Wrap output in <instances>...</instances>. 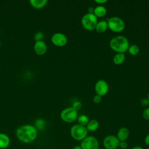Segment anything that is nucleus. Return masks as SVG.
I'll return each mask as SVG.
<instances>
[{
    "mask_svg": "<svg viewBox=\"0 0 149 149\" xmlns=\"http://www.w3.org/2000/svg\"><path fill=\"white\" fill-rule=\"evenodd\" d=\"M16 135L19 141L24 143H30L37 138V130L31 125H23L16 129Z\"/></svg>",
    "mask_w": 149,
    "mask_h": 149,
    "instance_id": "f257e3e1",
    "label": "nucleus"
},
{
    "mask_svg": "<svg viewBox=\"0 0 149 149\" xmlns=\"http://www.w3.org/2000/svg\"><path fill=\"white\" fill-rule=\"evenodd\" d=\"M109 46L112 49L117 53H125L129 48V43L126 37L123 36L118 35L111 38Z\"/></svg>",
    "mask_w": 149,
    "mask_h": 149,
    "instance_id": "f03ea898",
    "label": "nucleus"
},
{
    "mask_svg": "<svg viewBox=\"0 0 149 149\" xmlns=\"http://www.w3.org/2000/svg\"><path fill=\"white\" fill-rule=\"evenodd\" d=\"M70 134L74 140L77 141H82L87 136L88 130L85 126L76 124L71 127Z\"/></svg>",
    "mask_w": 149,
    "mask_h": 149,
    "instance_id": "7ed1b4c3",
    "label": "nucleus"
},
{
    "mask_svg": "<svg viewBox=\"0 0 149 149\" xmlns=\"http://www.w3.org/2000/svg\"><path fill=\"white\" fill-rule=\"evenodd\" d=\"M97 22V17L93 13L88 12L84 14L81 19V24L87 30L95 29Z\"/></svg>",
    "mask_w": 149,
    "mask_h": 149,
    "instance_id": "20e7f679",
    "label": "nucleus"
},
{
    "mask_svg": "<svg viewBox=\"0 0 149 149\" xmlns=\"http://www.w3.org/2000/svg\"><path fill=\"white\" fill-rule=\"evenodd\" d=\"M107 23L108 28L115 32H120L125 27V24L123 20L117 16L111 17L108 19Z\"/></svg>",
    "mask_w": 149,
    "mask_h": 149,
    "instance_id": "39448f33",
    "label": "nucleus"
},
{
    "mask_svg": "<svg viewBox=\"0 0 149 149\" xmlns=\"http://www.w3.org/2000/svg\"><path fill=\"white\" fill-rule=\"evenodd\" d=\"M77 115V111L74 109L73 107H68L61 111L60 117L65 122L72 123L76 120Z\"/></svg>",
    "mask_w": 149,
    "mask_h": 149,
    "instance_id": "423d86ee",
    "label": "nucleus"
},
{
    "mask_svg": "<svg viewBox=\"0 0 149 149\" xmlns=\"http://www.w3.org/2000/svg\"><path fill=\"white\" fill-rule=\"evenodd\" d=\"M81 149H99V142L97 138L93 136H87L81 141L80 145Z\"/></svg>",
    "mask_w": 149,
    "mask_h": 149,
    "instance_id": "0eeeda50",
    "label": "nucleus"
},
{
    "mask_svg": "<svg viewBox=\"0 0 149 149\" xmlns=\"http://www.w3.org/2000/svg\"><path fill=\"white\" fill-rule=\"evenodd\" d=\"M119 140L114 135L107 136L103 140V146L105 149H116L119 146Z\"/></svg>",
    "mask_w": 149,
    "mask_h": 149,
    "instance_id": "6e6552de",
    "label": "nucleus"
},
{
    "mask_svg": "<svg viewBox=\"0 0 149 149\" xmlns=\"http://www.w3.org/2000/svg\"><path fill=\"white\" fill-rule=\"evenodd\" d=\"M51 42L53 44L57 47H63L68 42V38L66 36L62 33H54L51 38Z\"/></svg>",
    "mask_w": 149,
    "mask_h": 149,
    "instance_id": "1a4fd4ad",
    "label": "nucleus"
},
{
    "mask_svg": "<svg viewBox=\"0 0 149 149\" xmlns=\"http://www.w3.org/2000/svg\"><path fill=\"white\" fill-rule=\"evenodd\" d=\"M108 85L107 83L102 79L98 80L95 84V91L96 94L102 96L105 95L108 91Z\"/></svg>",
    "mask_w": 149,
    "mask_h": 149,
    "instance_id": "9d476101",
    "label": "nucleus"
},
{
    "mask_svg": "<svg viewBox=\"0 0 149 149\" xmlns=\"http://www.w3.org/2000/svg\"><path fill=\"white\" fill-rule=\"evenodd\" d=\"M34 50L37 55H42L47 52V44L43 40L36 41L34 45Z\"/></svg>",
    "mask_w": 149,
    "mask_h": 149,
    "instance_id": "9b49d317",
    "label": "nucleus"
},
{
    "mask_svg": "<svg viewBox=\"0 0 149 149\" xmlns=\"http://www.w3.org/2000/svg\"><path fill=\"white\" fill-rule=\"evenodd\" d=\"M129 136V130L126 127H120L116 134V137L119 141H126Z\"/></svg>",
    "mask_w": 149,
    "mask_h": 149,
    "instance_id": "f8f14e48",
    "label": "nucleus"
},
{
    "mask_svg": "<svg viewBox=\"0 0 149 149\" xmlns=\"http://www.w3.org/2000/svg\"><path fill=\"white\" fill-rule=\"evenodd\" d=\"M9 145L10 139L9 136L3 133H0V149H6Z\"/></svg>",
    "mask_w": 149,
    "mask_h": 149,
    "instance_id": "ddd939ff",
    "label": "nucleus"
},
{
    "mask_svg": "<svg viewBox=\"0 0 149 149\" xmlns=\"http://www.w3.org/2000/svg\"><path fill=\"white\" fill-rule=\"evenodd\" d=\"M108 28V26L107 21L102 20L97 22L95 29L98 33H102L105 31Z\"/></svg>",
    "mask_w": 149,
    "mask_h": 149,
    "instance_id": "4468645a",
    "label": "nucleus"
},
{
    "mask_svg": "<svg viewBox=\"0 0 149 149\" xmlns=\"http://www.w3.org/2000/svg\"><path fill=\"white\" fill-rule=\"evenodd\" d=\"M99 122L95 119H91L89 120L86 127L88 132H94L98 129L99 127Z\"/></svg>",
    "mask_w": 149,
    "mask_h": 149,
    "instance_id": "2eb2a0df",
    "label": "nucleus"
},
{
    "mask_svg": "<svg viewBox=\"0 0 149 149\" xmlns=\"http://www.w3.org/2000/svg\"><path fill=\"white\" fill-rule=\"evenodd\" d=\"M107 13L106 8L103 5H98L95 8H94L93 13L97 17H102L105 15Z\"/></svg>",
    "mask_w": 149,
    "mask_h": 149,
    "instance_id": "dca6fc26",
    "label": "nucleus"
},
{
    "mask_svg": "<svg viewBox=\"0 0 149 149\" xmlns=\"http://www.w3.org/2000/svg\"><path fill=\"white\" fill-rule=\"evenodd\" d=\"M47 2V0H30V3L33 8L36 9H40L45 6Z\"/></svg>",
    "mask_w": 149,
    "mask_h": 149,
    "instance_id": "f3484780",
    "label": "nucleus"
},
{
    "mask_svg": "<svg viewBox=\"0 0 149 149\" xmlns=\"http://www.w3.org/2000/svg\"><path fill=\"white\" fill-rule=\"evenodd\" d=\"M125 59V55L123 53H117L113 58V62L116 65H120L123 62Z\"/></svg>",
    "mask_w": 149,
    "mask_h": 149,
    "instance_id": "a211bd4d",
    "label": "nucleus"
},
{
    "mask_svg": "<svg viewBox=\"0 0 149 149\" xmlns=\"http://www.w3.org/2000/svg\"><path fill=\"white\" fill-rule=\"evenodd\" d=\"M77 122L79 125L86 127L89 122V119L86 115H81L77 118Z\"/></svg>",
    "mask_w": 149,
    "mask_h": 149,
    "instance_id": "6ab92c4d",
    "label": "nucleus"
},
{
    "mask_svg": "<svg viewBox=\"0 0 149 149\" xmlns=\"http://www.w3.org/2000/svg\"><path fill=\"white\" fill-rule=\"evenodd\" d=\"M35 126L37 130H42L45 128V121L43 119H38L35 122Z\"/></svg>",
    "mask_w": 149,
    "mask_h": 149,
    "instance_id": "aec40b11",
    "label": "nucleus"
},
{
    "mask_svg": "<svg viewBox=\"0 0 149 149\" xmlns=\"http://www.w3.org/2000/svg\"><path fill=\"white\" fill-rule=\"evenodd\" d=\"M128 51L130 53V54H131L132 55H136L139 52V48L137 45L133 44L129 47Z\"/></svg>",
    "mask_w": 149,
    "mask_h": 149,
    "instance_id": "412c9836",
    "label": "nucleus"
},
{
    "mask_svg": "<svg viewBox=\"0 0 149 149\" xmlns=\"http://www.w3.org/2000/svg\"><path fill=\"white\" fill-rule=\"evenodd\" d=\"M44 35L42 31H37L35 33L34 36V39L36 41H42L44 38Z\"/></svg>",
    "mask_w": 149,
    "mask_h": 149,
    "instance_id": "4be33fe9",
    "label": "nucleus"
},
{
    "mask_svg": "<svg viewBox=\"0 0 149 149\" xmlns=\"http://www.w3.org/2000/svg\"><path fill=\"white\" fill-rule=\"evenodd\" d=\"M143 118L146 120H149V108H146L144 109L142 113Z\"/></svg>",
    "mask_w": 149,
    "mask_h": 149,
    "instance_id": "5701e85b",
    "label": "nucleus"
},
{
    "mask_svg": "<svg viewBox=\"0 0 149 149\" xmlns=\"http://www.w3.org/2000/svg\"><path fill=\"white\" fill-rule=\"evenodd\" d=\"M118 147L121 149H126L128 147V143L126 142V141H119Z\"/></svg>",
    "mask_w": 149,
    "mask_h": 149,
    "instance_id": "b1692460",
    "label": "nucleus"
},
{
    "mask_svg": "<svg viewBox=\"0 0 149 149\" xmlns=\"http://www.w3.org/2000/svg\"><path fill=\"white\" fill-rule=\"evenodd\" d=\"M72 107H73L74 109H76V111H77V110H79V109H80L81 108V102H80V101H75V102L73 104Z\"/></svg>",
    "mask_w": 149,
    "mask_h": 149,
    "instance_id": "393cba45",
    "label": "nucleus"
},
{
    "mask_svg": "<svg viewBox=\"0 0 149 149\" xmlns=\"http://www.w3.org/2000/svg\"><path fill=\"white\" fill-rule=\"evenodd\" d=\"M101 101V96H100V95H98V94H96L94 96L93 101L94 103L98 104L99 102H100Z\"/></svg>",
    "mask_w": 149,
    "mask_h": 149,
    "instance_id": "a878e982",
    "label": "nucleus"
},
{
    "mask_svg": "<svg viewBox=\"0 0 149 149\" xmlns=\"http://www.w3.org/2000/svg\"><path fill=\"white\" fill-rule=\"evenodd\" d=\"M141 105H143V106H147L149 104V101L148 100V99L147 98H143L141 101Z\"/></svg>",
    "mask_w": 149,
    "mask_h": 149,
    "instance_id": "bb28decb",
    "label": "nucleus"
},
{
    "mask_svg": "<svg viewBox=\"0 0 149 149\" xmlns=\"http://www.w3.org/2000/svg\"><path fill=\"white\" fill-rule=\"evenodd\" d=\"M144 143L146 146L149 147V134H148L144 138Z\"/></svg>",
    "mask_w": 149,
    "mask_h": 149,
    "instance_id": "cd10ccee",
    "label": "nucleus"
},
{
    "mask_svg": "<svg viewBox=\"0 0 149 149\" xmlns=\"http://www.w3.org/2000/svg\"><path fill=\"white\" fill-rule=\"evenodd\" d=\"M94 1L96 3H100V4H103L105 2H107L108 1L107 0H94Z\"/></svg>",
    "mask_w": 149,
    "mask_h": 149,
    "instance_id": "c85d7f7f",
    "label": "nucleus"
},
{
    "mask_svg": "<svg viewBox=\"0 0 149 149\" xmlns=\"http://www.w3.org/2000/svg\"><path fill=\"white\" fill-rule=\"evenodd\" d=\"M88 13H93L94 12V8L93 7H89L88 10Z\"/></svg>",
    "mask_w": 149,
    "mask_h": 149,
    "instance_id": "c756f323",
    "label": "nucleus"
},
{
    "mask_svg": "<svg viewBox=\"0 0 149 149\" xmlns=\"http://www.w3.org/2000/svg\"><path fill=\"white\" fill-rule=\"evenodd\" d=\"M131 149H144V148H142L141 146H134L132 147Z\"/></svg>",
    "mask_w": 149,
    "mask_h": 149,
    "instance_id": "7c9ffc66",
    "label": "nucleus"
},
{
    "mask_svg": "<svg viewBox=\"0 0 149 149\" xmlns=\"http://www.w3.org/2000/svg\"><path fill=\"white\" fill-rule=\"evenodd\" d=\"M72 149H81V148L80 146H75Z\"/></svg>",
    "mask_w": 149,
    "mask_h": 149,
    "instance_id": "2f4dec72",
    "label": "nucleus"
},
{
    "mask_svg": "<svg viewBox=\"0 0 149 149\" xmlns=\"http://www.w3.org/2000/svg\"><path fill=\"white\" fill-rule=\"evenodd\" d=\"M147 99H148V101H149V93H148V96H147Z\"/></svg>",
    "mask_w": 149,
    "mask_h": 149,
    "instance_id": "473e14b6",
    "label": "nucleus"
},
{
    "mask_svg": "<svg viewBox=\"0 0 149 149\" xmlns=\"http://www.w3.org/2000/svg\"><path fill=\"white\" fill-rule=\"evenodd\" d=\"M147 149H149V147H148Z\"/></svg>",
    "mask_w": 149,
    "mask_h": 149,
    "instance_id": "72a5a7b5",
    "label": "nucleus"
},
{
    "mask_svg": "<svg viewBox=\"0 0 149 149\" xmlns=\"http://www.w3.org/2000/svg\"><path fill=\"white\" fill-rule=\"evenodd\" d=\"M0 47H1V42H0Z\"/></svg>",
    "mask_w": 149,
    "mask_h": 149,
    "instance_id": "f704fd0d",
    "label": "nucleus"
}]
</instances>
